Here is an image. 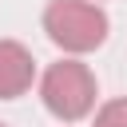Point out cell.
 <instances>
[{
    "instance_id": "obj_4",
    "label": "cell",
    "mask_w": 127,
    "mask_h": 127,
    "mask_svg": "<svg viewBox=\"0 0 127 127\" xmlns=\"http://www.w3.org/2000/svg\"><path fill=\"white\" fill-rule=\"evenodd\" d=\"M91 127H127V99H107L95 111V123Z\"/></svg>"
},
{
    "instance_id": "obj_2",
    "label": "cell",
    "mask_w": 127,
    "mask_h": 127,
    "mask_svg": "<svg viewBox=\"0 0 127 127\" xmlns=\"http://www.w3.org/2000/svg\"><path fill=\"white\" fill-rule=\"evenodd\" d=\"M40 99L64 123H75V119L91 115V107H95V75H91V67L79 64V60L52 64L44 71V79H40Z\"/></svg>"
},
{
    "instance_id": "obj_5",
    "label": "cell",
    "mask_w": 127,
    "mask_h": 127,
    "mask_svg": "<svg viewBox=\"0 0 127 127\" xmlns=\"http://www.w3.org/2000/svg\"><path fill=\"white\" fill-rule=\"evenodd\" d=\"M0 127H4V123H0Z\"/></svg>"
},
{
    "instance_id": "obj_3",
    "label": "cell",
    "mask_w": 127,
    "mask_h": 127,
    "mask_svg": "<svg viewBox=\"0 0 127 127\" xmlns=\"http://www.w3.org/2000/svg\"><path fill=\"white\" fill-rule=\"evenodd\" d=\"M36 79V60L24 44L0 40V99H16L32 87Z\"/></svg>"
},
{
    "instance_id": "obj_1",
    "label": "cell",
    "mask_w": 127,
    "mask_h": 127,
    "mask_svg": "<svg viewBox=\"0 0 127 127\" xmlns=\"http://www.w3.org/2000/svg\"><path fill=\"white\" fill-rule=\"evenodd\" d=\"M44 32L56 48L83 56L107 40V12L91 0H52L44 8Z\"/></svg>"
}]
</instances>
